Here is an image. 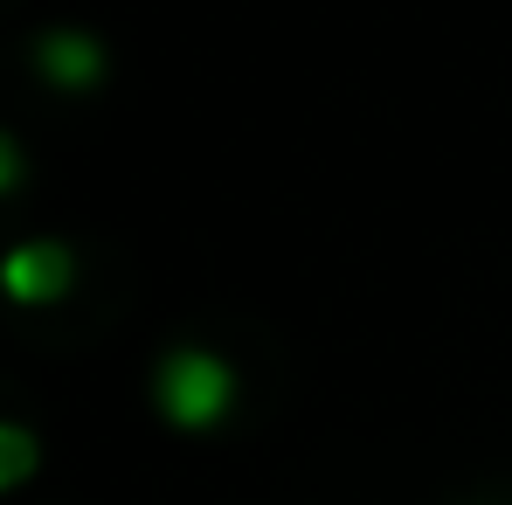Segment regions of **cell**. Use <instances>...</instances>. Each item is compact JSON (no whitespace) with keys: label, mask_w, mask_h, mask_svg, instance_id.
<instances>
[{"label":"cell","mask_w":512,"mask_h":505,"mask_svg":"<svg viewBox=\"0 0 512 505\" xmlns=\"http://www.w3.org/2000/svg\"><path fill=\"white\" fill-rule=\"evenodd\" d=\"M35 70L56 90H90L104 77V42L90 28H49V35H35Z\"/></svg>","instance_id":"3957f363"},{"label":"cell","mask_w":512,"mask_h":505,"mask_svg":"<svg viewBox=\"0 0 512 505\" xmlns=\"http://www.w3.org/2000/svg\"><path fill=\"white\" fill-rule=\"evenodd\" d=\"M153 409L173 429H187V436L215 429V422L236 409V367L222 353H208V346H173V353H160V367H153Z\"/></svg>","instance_id":"6da1fadb"},{"label":"cell","mask_w":512,"mask_h":505,"mask_svg":"<svg viewBox=\"0 0 512 505\" xmlns=\"http://www.w3.org/2000/svg\"><path fill=\"white\" fill-rule=\"evenodd\" d=\"M35 471H42V443H35V429L0 416V499H7L14 485H28Z\"/></svg>","instance_id":"277c9868"},{"label":"cell","mask_w":512,"mask_h":505,"mask_svg":"<svg viewBox=\"0 0 512 505\" xmlns=\"http://www.w3.org/2000/svg\"><path fill=\"white\" fill-rule=\"evenodd\" d=\"M21 173H28V160H21L14 132H0V194H14V187H21Z\"/></svg>","instance_id":"5b68a950"},{"label":"cell","mask_w":512,"mask_h":505,"mask_svg":"<svg viewBox=\"0 0 512 505\" xmlns=\"http://www.w3.org/2000/svg\"><path fill=\"white\" fill-rule=\"evenodd\" d=\"M70 284H77V250L56 243V236L14 243L0 256V291L14 305H56V298H70Z\"/></svg>","instance_id":"7a4b0ae2"}]
</instances>
